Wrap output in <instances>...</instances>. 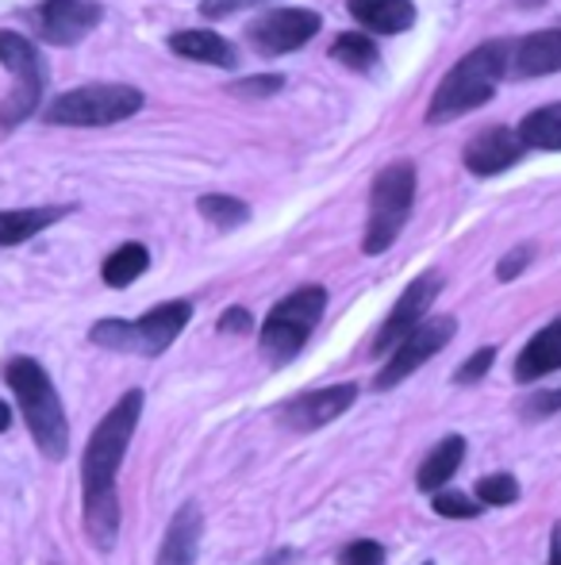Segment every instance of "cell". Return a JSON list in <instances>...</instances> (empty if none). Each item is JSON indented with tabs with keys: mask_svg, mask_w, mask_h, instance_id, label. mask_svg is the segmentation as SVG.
<instances>
[{
	"mask_svg": "<svg viewBox=\"0 0 561 565\" xmlns=\"http://www.w3.org/2000/svg\"><path fill=\"white\" fill-rule=\"evenodd\" d=\"M142 416V388H131L108 408V416L97 424L82 461L85 477V531L89 539L108 551L120 535V497H116V473L128 454V443L136 435V424Z\"/></svg>",
	"mask_w": 561,
	"mask_h": 565,
	"instance_id": "6da1fadb",
	"label": "cell"
},
{
	"mask_svg": "<svg viewBox=\"0 0 561 565\" xmlns=\"http://www.w3.org/2000/svg\"><path fill=\"white\" fill-rule=\"evenodd\" d=\"M511 66V46L508 43H481L477 51H470L446 77L439 82L431 97V108H427V124H446V119H457L473 108L488 105L500 85V77L508 74Z\"/></svg>",
	"mask_w": 561,
	"mask_h": 565,
	"instance_id": "7a4b0ae2",
	"label": "cell"
},
{
	"mask_svg": "<svg viewBox=\"0 0 561 565\" xmlns=\"http://www.w3.org/2000/svg\"><path fill=\"white\" fill-rule=\"evenodd\" d=\"M4 381L8 388L20 401V412L28 419L31 439L39 443V450L46 458H66L69 450V424H66V408H62V396L54 388L51 373L35 362V358H12L4 365Z\"/></svg>",
	"mask_w": 561,
	"mask_h": 565,
	"instance_id": "3957f363",
	"label": "cell"
},
{
	"mask_svg": "<svg viewBox=\"0 0 561 565\" xmlns=\"http://www.w3.org/2000/svg\"><path fill=\"white\" fill-rule=\"evenodd\" d=\"M416 204V166L412 162H392L374 178L369 189V220H366V238L362 250L366 254H385L397 235L404 231L408 216Z\"/></svg>",
	"mask_w": 561,
	"mask_h": 565,
	"instance_id": "277c9868",
	"label": "cell"
},
{
	"mask_svg": "<svg viewBox=\"0 0 561 565\" xmlns=\"http://www.w3.org/2000/svg\"><path fill=\"white\" fill-rule=\"evenodd\" d=\"M142 108V93L136 85H82V89H69L62 97H54V105L46 108V124L62 127H105L120 124V119L136 116Z\"/></svg>",
	"mask_w": 561,
	"mask_h": 565,
	"instance_id": "5b68a950",
	"label": "cell"
},
{
	"mask_svg": "<svg viewBox=\"0 0 561 565\" xmlns=\"http://www.w3.org/2000/svg\"><path fill=\"white\" fill-rule=\"evenodd\" d=\"M323 308H327V292H323L320 285H304V289L289 292V297L270 312V320H266L262 354L278 365H284L289 358H296L300 347L312 339Z\"/></svg>",
	"mask_w": 561,
	"mask_h": 565,
	"instance_id": "8992f818",
	"label": "cell"
},
{
	"mask_svg": "<svg viewBox=\"0 0 561 565\" xmlns=\"http://www.w3.org/2000/svg\"><path fill=\"white\" fill-rule=\"evenodd\" d=\"M0 62L12 74V89L0 105V124L15 127L35 113L39 97H43V66H39L35 46L15 31H0Z\"/></svg>",
	"mask_w": 561,
	"mask_h": 565,
	"instance_id": "52a82bcc",
	"label": "cell"
},
{
	"mask_svg": "<svg viewBox=\"0 0 561 565\" xmlns=\"http://www.w3.org/2000/svg\"><path fill=\"white\" fill-rule=\"evenodd\" d=\"M454 335H457L454 316H434V320H423L420 328L408 331V335L392 347L389 362H385V370L377 373L374 388H392V385H400L404 377H412V373L420 370V365L431 362V358L439 354V350L446 347Z\"/></svg>",
	"mask_w": 561,
	"mask_h": 565,
	"instance_id": "ba28073f",
	"label": "cell"
},
{
	"mask_svg": "<svg viewBox=\"0 0 561 565\" xmlns=\"http://www.w3.org/2000/svg\"><path fill=\"white\" fill-rule=\"evenodd\" d=\"M439 292H442V274H434V269H431V274L416 277V281L404 289V297L397 300V308L389 312V320L381 323V331H377L374 354L377 358L392 354V347H397L408 331H416L427 320V312H431V305H434V297H439Z\"/></svg>",
	"mask_w": 561,
	"mask_h": 565,
	"instance_id": "9c48e42d",
	"label": "cell"
},
{
	"mask_svg": "<svg viewBox=\"0 0 561 565\" xmlns=\"http://www.w3.org/2000/svg\"><path fill=\"white\" fill-rule=\"evenodd\" d=\"M320 31V15L308 8H270L250 23V43L262 54H289Z\"/></svg>",
	"mask_w": 561,
	"mask_h": 565,
	"instance_id": "30bf717a",
	"label": "cell"
},
{
	"mask_svg": "<svg viewBox=\"0 0 561 565\" xmlns=\"http://www.w3.org/2000/svg\"><path fill=\"white\" fill-rule=\"evenodd\" d=\"M524 150H527V142H524V135H519V127L493 124L465 142L462 158L470 173H477V178H496V173L511 170V166L524 158Z\"/></svg>",
	"mask_w": 561,
	"mask_h": 565,
	"instance_id": "8fae6325",
	"label": "cell"
},
{
	"mask_svg": "<svg viewBox=\"0 0 561 565\" xmlns=\"http://www.w3.org/2000/svg\"><path fill=\"white\" fill-rule=\"evenodd\" d=\"M358 401V385H327L312 388L304 396H292L289 404H281V424L292 431H315V427L331 424L343 416L350 404Z\"/></svg>",
	"mask_w": 561,
	"mask_h": 565,
	"instance_id": "7c38bea8",
	"label": "cell"
},
{
	"mask_svg": "<svg viewBox=\"0 0 561 565\" xmlns=\"http://www.w3.org/2000/svg\"><path fill=\"white\" fill-rule=\"evenodd\" d=\"M100 15L105 12H100L97 0H46L35 12V28H39V35L51 39V43L74 46L97 28Z\"/></svg>",
	"mask_w": 561,
	"mask_h": 565,
	"instance_id": "4fadbf2b",
	"label": "cell"
},
{
	"mask_svg": "<svg viewBox=\"0 0 561 565\" xmlns=\"http://www.w3.org/2000/svg\"><path fill=\"white\" fill-rule=\"evenodd\" d=\"M188 320H193V305L188 300H170V305L150 308L142 320H136V350L158 358L162 350H170V342L185 331Z\"/></svg>",
	"mask_w": 561,
	"mask_h": 565,
	"instance_id": "5bb4252c",
	"label": "cell"
},
{
	"mask_svg": "<svg viewBox=\"0 0 561 565\" xmlns=\"http://www.w3.org/2000/svg\"><path fill=\"white\" fill-rule=\"evenodd\" d=\"M561 370V316L550 320L516 358V381L519 385H535V381L550 377Z\"/></svg>",
	"mask_w": 561,
	"mask_h": 565,
	"instance_id": "9a60e30c",
	"label": "cell"
},
{
	"mask_svg": "<svg viewBox=\"0 0 561 565\" xmlns=\"http://www.w3.org/2000/svg\"><path fill=\"white\" fill-rule=\"evenodd\" d=\"M201 527H204L201 504H196V500L181 504L177 515L170 520V531H165V539H162L158 565H193L196 551H201Z\"/></svg>",
	"mask_w": 561,
	"mask_h": 565,
	"instance_id": "2e32d148",
	"label": "cell"
},
{
	"mask_svg": "<svg viewBox=\"0 0 561 565\" xmlns=\"http://www.w3.org/2000/svg\"><path fill=\"white\" fill-rule=\"evenodd\" d=\"M511 66L519 77H547L561 70V28L535 31L511 46Z\"/></svg>",
	"mask_w": 561,
	"mask_h": 565,
	"instance_id": "e0dca14e",
	"label": "cell"
},
{
	"mask_svg": "<svg viewBox=\"0 0 561 565\" xmlns=\"http://www.w3.org/2000/svg\"><path fill=\"white\" fill-rule=\"evenodd\" d=\"M350 15L374 35H400L416 23L412 0H346Z\"/></svg>",
	"mask_w": 561,
	"mask_h": 565,
	"instance_id": "ac0fdd59",
	"label": "cell"
},
{
	"mask_svg": "<svg viewBox=\"0 0 561 565\" xmlns=\"http://www.w3.org/2000/svg\"><path fill=\"white\" fill-rule=\"evenodd\" d=\"M170 51L181 58L208 62V66H235V46L224 35H212V31H177L170 39Z\"/></svg>",
	"mask_w": 561,
	"mask_h": 565,
	"instance_id": "d6986e66",
	"label": "cell"
},
{
	"mask_svg": "<svg viewBox=\"0 0 561 565\" xmlns=\"http://www.w3.org/2000/svg\"><path fill=\"white\" fill-rule=\"evenodd\" d=\"M462 461H465V439L462 435H450V439H442L439 447L423 458L420 473H416V484H420L423 492H439L442 484L457 473Z\"/></svg>",
	"mask_w": 561,
	"mask_h": 565,
	"instance_id": "ffe728a7",
	"label": "cell"
},
{
	"mask_svg": "<svg viewBox=\"0 0 561 565\" xmlns=\"http://www.w3.org/2000/svg\"><path fill=\"white\" fill-rule=\"evenodd\" d=\"M69 209H15L0 212V246H20L28 238H35L39 231L58 224Z\"/></svg>",
	"mask_w": 561,
	"mask_h": 565,
	"instance_id": "44dd1931",
	"label": "cell"
},
{
	"mask_svg": "<svg viewBox=\"0 0 561 565\" xmlns=\"http://www.w3.org/2000/svg\"><path fill=\"white\" fill-rule=\"evenodd\" d=\"M150 266V254L142 243H123L116 246L112 254L105 258V266H100V274H105V285H112V289H123V285H131L136 277L147 274Z\"/></svg>",
	"mask_w": 561,
	"mask_h": 565,
	"instance_id": "7402d4cb",
	"label": "cell"
},
{
	"mask_svg": "<svg viewBox=\"0 0 561 565\" xmlns=\"http://www.w3.org/2000/svg\"><path fill=\"white\" fill-rule=\"evenodd\" d=\"M519 135H524L527 150H561V105L527 113L524 124H519Z\"/></svg>",
	"mask_w": 561,
	"mask_h": 565,
	"instance_id": "603a6c76",
	"label": "cell"
},
{
	"mask_svg": "<svg viewBox=\"0 0 561 565\" xmlns=\"http://www.w3.org/2000/svg\"><path fill=\"white\" fill-rule=\"evenodd\" d=\"M331 58L350 70H374L377 66V43L362 31H346L331 43Z\"/></svg>",
	"mask_w": 561,
	"mask_h": 565,
	"instance_id": "cb8c5ba5",
	"label": "cell"
},
{
	"mask_svg": "<svg viewBox=\"0 0 561 565\" xmlns=\"http://www.w3.org/2000/svg\"><path fill=\"white\" fill-rule=\"evenodd\" d=\"M196 209H201V216L208 220V224H216V227H224V231L247 224V216H250L247 204L235 201V196H224V193L201 196V201H196Z\"/></svg>",
	"mask_w": 561,
	"mask_h": 565,
	"instance_id": "d4e9b609",
	"label": "cell"
},
{
	"mask_svg": "<svg viewBox=\"0 0 561 565\" xmlns=\"http://www.w3.org/2000/svg\"><path fill=\"white\" fill-rule=\"evenodd\" d=\"M477 500H481V504H488V508L516 504V500H519V481L511 473L481 477V481H477Z\"/></svg>",
	"mask_w": 561,
	"mask_h": 565,
	"instance_id": "484cf974",
	"label": "cell"
},
{
	"mask_svg": "<svg viewBox=\"0 0 561 565\" xmlns=\"http://www.w3.org/2000/svg\"><path fill=\"white\" fill-rule=\"evenodd\" d=\"M89 339L105 350H136V323L128 320H100L97 328L89 331Z\"/></svg>",
	"mask_w": 561,
	"mask_h": 565,
	"instance_id": "4316f807",
	"label": "cell"
},
{
	"mask_svg": "<svg viewBox=\"0 0 561 565\" xmlns=\"http://www.w3.org/2000/svg\"><path fill=\"white\" fill-rule=\"evenodd\" d=\"M434 512L446 520H473V515H481V504L462 492H434Z\"/></svg>",
	"mask_w": 561,
	"mask_h": 565,
	"instance_id": "83f0119b",
	"label": "cell"
},
{
	"mask_svg": "<svg viewBox=\"0 0 561 565\" xmlns=\"http://www.w3.org/2000/svg\"><path fill=\"white\" fill-rule=\"evenodd\" d=\"M284 89L281 74H258V77H242V82L231 85L235 97H273V93Z\"/></svg>",
	"mask_w": 561,
	"mask_h": 565,
	"instance_id": "f1b7e54d",
	"label": "cell"
},
{
	"mask_svg": "<svg viewBox=\"0 0 561 565\" xmlns=\"http://www.w3.org/2000/svg\"><path fill=\"white\" fill-rule=\"evenodd\" d=\"M493 362H496V350H493V347L477 350V354H473V358H465V362L457 365L454 381H457V385H477V381L485 377L488 370H493Z\"/></svg>",
	"mask_w": 561,
	"mask_h": 565,
	"instance_id": "f546056e",
	"label": "cell"
},
{
	"mask_svg": "<svg viewBox=\"0 0 561 565\" xmlns=\"http://www.w3.org/2000/svg\"><path fill=\"white\" fill-rule=\"evenodd\" d=\"M519 412H524L527 419H547L561 412V388H539L535 396H527L524 404H519Z\"/></svg>",
	"mask_w": 561,
	"mask_h": 565,
	"instance_id": "4dcf8cb0",
	"label": "cell"
},
{
	"mask_svg": "<svg viewBox=\"0 0 561 565\" xmlns=\"http://www.w3.org/2000/svg\"><path fill=\"white\" fill-rule=\"evenodd\" d=\"M338 565H385V551L374 539H358V543H350L338 554Z\"/></svg>",
	"mask_w": 561,
	"mask_h": 565,
	"instance_id": "1f68e13d",
	"label": "cell"
},
{
	"mask_svg": "<svg viewBox=\"0 0 561 565\" xmlns=\"http://www.w3.org/2000/svg\"><path fill=\"white\" fill-rule=\"evenodd\" d=\"M531 262H535V246L531 243L516 246V250H508L500 258V266H496V277H500V281H516V277L524 274V269L531 266Z\"/></svg>",
	"mask_w": 561,
	"mask_h": 565,
	"instance_id": "d6a6232c",
	"label": "cell"
},
{
	"mask_svg": "<svg viewBox=\"0 0 561 565\" xmlns=\"http://www.w3.org/2000/svg\"><path fill=\"white\" fill-rule=\"evenodd\" d=\"M250 312L247 308H227L224 316H219V331H224V335H247L250 331Z\"/></svg>",
	"mask_w": 561,
	"mask_h": 565,
	"instance_id": "836d02e7",
	"label": "cell"
},
{
	"mask_svg": "<svg viewBox=\"0 0 561 565\" xmlns=\"http://www.w3.org/2000/svg\"><path fill=\"white\" fill-rule=\"evenodd\" d=\"M247 4H258V0H208L204 4V15H227L235 8H247Z\"/></svg>",
	"mask_w": 561,
	"mask_h": 565,
	"instance_id": "e575fe53",
	"label": "cell"
},
{
	"mask_svg": "<svg viewBox=\"0 0 561 565\" xmlns=\"http://www.w3.org/2000/svg\"><path fill=\"white\" fill-rule=\"evenodd\" d=\"M550 565H561V523L554 527V543H550Z\"/></svg>",
	"mask_w": 561,
	"mask_h": 565,
	"instance_id": "d590c367",
	"label": "cell"
},
{
	"mask_svg": "<svg viewBox=\"0 0 561 565\" xmlns=\"http://www.w3.org/2000/svg\"><path fill=\"white\" fill-rule=\"evenodd\" d=\"M8 424H12V412H8V404L0 401V431H8Z\"/></svg>",
	"mask_w": 561,
	"mask_h": 565,
	"instance_id": "8d00e7d4",
	"label": "cell"
}]
</instances>
